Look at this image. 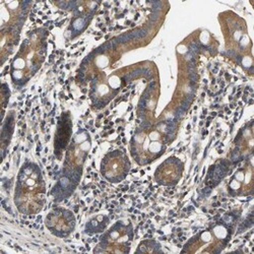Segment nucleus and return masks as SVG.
<instances>
[{
	"mask_svg": "<svg viewBox=\"0 0 254 254\" xmlns=\"http://www.w3.org/2000/svg\"><path fill=\"white\" fill-rule=\"evenodd\" d=\"M128 160L120 152H113L106 157L102 164L103 175L111 182H119L127 174Z\"/></svg>",
	"mask_w": 254,
	"mask_h": 254,
	"instance_id": "obj_2",
	"label": "nucleus"
},
{
	"mask_svg": "<svg viewBox=\"0 0 254 254\" xmlns=\"http://www.w3.org/2000/svg\"><path fill=\"white\" fill-rule=\"evenodd\" d=\"M44 182L35 165L23 167L17 179L15 188V203L19 207L25 206L28 197H33L37 204L42 207L44 202Z\"/></svg>",
	"mask_w": 254,
	"mask_h": 254,
	"instance_id": "obj_1",
	"label": "nucleus"
}]
</instances>
